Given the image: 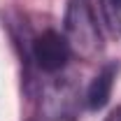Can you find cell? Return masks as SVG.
Masks as SVG:
<instances>
[{"instance_id":"obj_1","label":"cell","mask_w":121,"mask_h":121,"mask_svg":"<svg viewBox=\"0 0 121 121\" xmlns=\"http://www.w3.org/2000/svg\"><path fill=\"white\" fill-rule=\"evenodd\" d=\"M65 28L70 35V42L77 49V54H82L84 58H91L93 54L100 51V33L98 23L93 19L89 2L86 0H70L68 16H65Z\"/></svg>"},{"instance_id":"obj_2","label":"cell","mask_w":121,"mask_h":121,"mask_svg":"<svg viewBox=\"0 0 121 121\" xmlns=\"http://www.w3.org/2000/svg\"><path fill=\"white\" fill-rule=\"evenodd\" d=\"M33 58L37 60V65L42 70L56 72L70 58V44H68V40L63 35H58L56 30H44L33 42Z\"/></svg>"},{"instance_id":"obj_3","label":"cell","mask_w":121,"mask_h":121,"mask_svg":"<svg viewBox=\"0 0 121 121\" xmlns=\"http://www.w3.org/2000/svg\"><path fill=\"white\" fill-rule=\"evenodd\" d=\"M114 79H117V65L109 63L105 65L98 75L93 77L89 91H86V105L91 109H103L109 100V93H112V86H114Z\"/></svg>"},{"instance_id":"obj_4","label":"cell","mask_w":121,"mask_h":121,"mask_svg":"<svg viewBox=\"0 0 121 121\" xmlns=\"http://www.w3.org/2000/svg\"><path fill=\"white\" fill-rule=\"evenodd\" d=\"M107 121H121V107L117 109V112H112V117H109Z\"/></svg>"},{"instance_id":"obj_5","label":"cell","mask_w":121,"mask_h":121,"mask_svg":"<svg viewBox=\"0 0 121 121\" xmlns=\"http://www.w3.org/2000/svg\"><path fill=\"white\" fill-rule=\"evenodd\" d=\"M114 2H117V5H121V0H114Z\"/></svg>"}]
</instances>
